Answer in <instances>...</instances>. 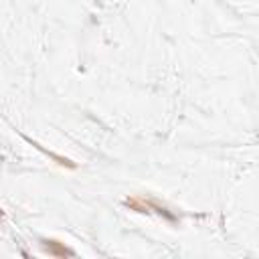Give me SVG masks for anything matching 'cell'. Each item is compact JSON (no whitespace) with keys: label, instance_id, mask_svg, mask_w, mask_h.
<instances>
[{"label":"cell","instance_id":"6da1fadb","mask_svg":"<svg viewBox=\"0 0 259 259\" xmlns=\"http://www.w3.org/2000/svg\"><path fill=\"white\" fill-rule=\"evenodd\" d=\"M40 247L45 253H49L51 257H57V259H65V257H75V251L69 249L63 241L59 239H40Z\"/></svg>","mask_w":259,"mask_h":259},{"label":"cell","instance_id":"7a4b0ae2","mask_svg":"<svg viewBox=\"0 0 259 259\" xmlns=\"http://www.w3.org/2000/svg\"><path fill=\"white\" fill-rule=\"evenodd\" d=\"M24 140H26V142H28L30 146H34L36 150H40L42 154H47V156H49V158H51V160H53L55 164H59V166H63V168H69V170H75V168H77V164H75V162H73L71 158H65V156H59L57 152H51V150H47V148H42V146H40L38 142H34V140H30L28 136H24Z\"/></svg>","mask_w":259,"mask_h":259},{"label":"cell","instance_id":"3957f363","mask_svg":"<svg viewBox=\"0 0 259 259\" xmlns=\"http://www.w3.org/2000/svg\"><path fill=\"white\" fill-rule=\"evenodd\" d=\"M123 206L130 208V210H134V212H140V214H150L152 212L148 198H142V196H127L123 200Z\"/></svg>","mask_w":259,"mask_h":259},{"label":"cell","instance_id":"277c9868","mask_svg":"<svg viewBox=\"0 0 259 259\" xmlns=\"http://www.w3.org/2000/svg\"><path fill=\"white\" fill-rule=\"evenodd\" d=\"M2 217H4V210H2V208H0V219H2Z\"/></svg>","mask_w":259,"mask_h":259}]
</instances>
